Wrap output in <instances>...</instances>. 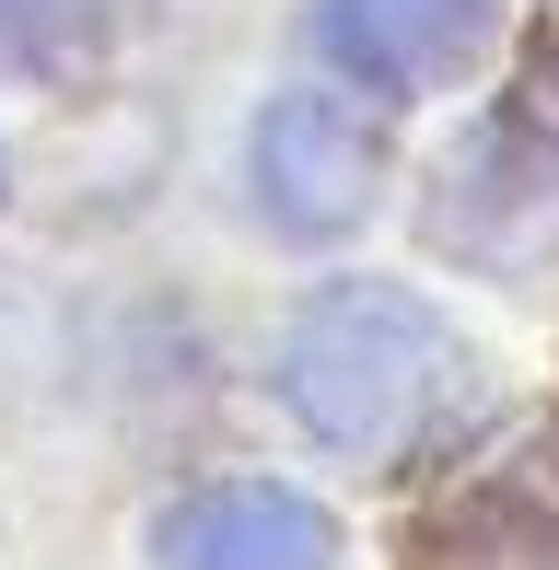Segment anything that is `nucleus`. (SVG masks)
I'll return each mask as SVG.
<instances>
[{
	"instance_id": "f257e3e1",
	"label": "nucleus",
	"mask_w": 559,
	"mask_h": 570,
	"mask_svg": "<svg viewBox=\"0 0 559 570\" xmlns=\"http://www.w3.org/2000/svg\"><path fill=\"white\" fill-rule=\"evenodd\" d=\"M467 373H478L467 338H454L420 292H385V279L303 303V326L280 338V396H292V420L315 431V443L362 454V465L420 454L431 431L467 407Z\"/></svg>"
},
{
	"instance_id": "f03ea898",
	"label": "nucleus",
	"mask_w": 559,
	"mask_h": 570,
	"mask_svg": "<svg viewBox=\"0 0 559 570\" xmlns=\"http://www.w3.org/2000/svg\"><path fill=\"white\" fill-rule=\"evenodd\" d=\"M385 198V128L350 94H268L257 117V210L292 245H326Z\"/></svg>"
},
{
	"instance_id": "7ed1b4c3",
	"label": "nucleus",
	"mask_w": 559,
	"mask_h": 570,
	"mask_svg": "<svg viewBox=\"0 0 559 570\" xmlns=\"http://www.w3.org/2000/svg\"><path fill=\"white\" fill-rule=\"evenodd\" d=\"M431 233L467 245V256H490V268L559 245V128L548 117L478 128V140L443 164V210H431Z\"/></svg>"
},
{
	"instance_id": "20e7f679",
	"label": "nucleus",
	"mask_w": 559,
	"mask_h": 570,
	"mask_svg": "<svg viewBox=\"0 0 559 570\" xmlns=\"http://www.w3.org/2000/svg\"><path fill=\"white\" fill-rule=\"evenodd\" d=\"M315 36H326V59H339L350 82H373V94H431V82H454V70L490 59L501 0H326Z\"/></svg>"
},
{
	"instance_id": "39448f33",
	"label": "nucleus",
	"mask_w": 559,
	"mask_h": 570,
	"mask_svg": "<svg viewBox=\"0 0 559 570\" xmlns=\"http://www.w3.org/2000/svg\"><path fill=\"white\" fill-rule=\"evenodd\" d=\"M151 559H164V570H339V524H326L303 489L234 478V489L175 501Z\"/></svg>"
},
{
	"instance_id": "423d86ee",
	"label": "nucleus",
	"mask_w": 559,
	"mask_h": 570,
	"mask_svg": "<svg viewBox=\"0 0 559 570\" xmlns=\"http://www.w3.org/2000/svg\"><path fill=\"white\" fill-rule=\"evenodd\" d=\"M431 570H559V454H513L454 501L431 535Z\"/></svg>"
},
{
	"instance_id": "0eeeda50",
	"label": "nucleus",
	"mask_w": 559,
	"mask_h": 570,
	"mask_svg": "<svg viewBox=\"0 0 559 570\" xmlns=\"http://www.w3.org/2000/svg\"><path fill=\"white\" fill-rule=\"evenodd\" d=\"M94 12L106 0H0V70H59L94 47Z\"/></svg>"
}]
</instances>
